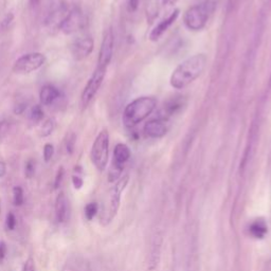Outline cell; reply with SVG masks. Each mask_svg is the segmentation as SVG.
I'll return each instance as SVG.
<instances>
[{
	"mask_svg": "<svg viewBox=\"0 0 271 271\" xmlns=\"http://www.w3.org/2000/svg\"><path fill=\"white\" fill-rule=\"evenodd\" d=\"M207 64L208 58L203 53L194 54L184 59L171 75V86L175 89H183L188 87L202 75Z\"/></svg>",
	"mask_w": 271,
	"mask_h": 271,
	"instance_id": "1",
	"label": "cell"
},
{
	"mask_svg": "<svg viewBox=\"0 0 271 271\" xmlns=\"http://www.w3.org/2000/svg\"><path fill=\"white\" fill-rule=\"evenodd\" d=\"M156 106L157 100L153 97H140L135 98L124 109L122 116L123 123L128 128L137 126L139 123L149 118L156 109Z\"/></svg>",
	"mask_w": 271,
	"mask_h": 271,
	"instance_id": "2",
	"label": "cell"
},
{
	"mask_svg": "<svg viewBox=\"0 0 271 271\" xmlns=\"http://www.w3.org/2000/svg\"><path fill=\"white\" fill-rule=\"evenodd\" d=\"M211 3L203 2L190 7L183 14V23L186 28L193 32H198L207 26L211 14Z\"/></svg>",
	"mask_w": 271,
	"mask_h": 271,
	"instance_id": "3",
	"label": "cell"
},
{
	"mask_svg": "<svg viewBox=\"0 0 271 271\" xmlns=\"http://www.w3.org/2000/svg\"><path fill=\"white\" fill-rule=\"evenodd\" d=\"M90 157L98 171L103 172L106 169L109 159V134L107 129H103L97 136L91 147Z\"/></svg>",
	"mask_w": 271,
	"mask_h": 271,
	"instance_id": "4",
	"label": "cell"
},
{
	"mask_svg": "<svg viewBox=\"0 0 271 271\" xmlns=\"http://www.w3.org/2000/svg\"><path fill=\"white\" fill-rule=\"evenodd\" d=\"M87 24L88 19L84 12L79 8H73L72 10L68 12L64 20L61 21L59 30L67 35L75 34L77 32H79V31L84 30L87 27Z\"/></svg>",
	"mask_w": 271,
	"mask_h": 271,
	"instance_id": "5",
	"label": "cell"
},
{
	"mask_svg": "<svg viewBox=\"0 0 271 271\" xmlns=\"http://www.w3.org/2000/svg\"><path fill=\"white\" fill-rule=\"evenodd\" d=\"M106 76V69L97 67L95 72L92 73L91 77L88 79L85 88L81 96V106L83 108H87L92 100L96 97L97 91L100 90L101 86L103 84L104 78Z\"/></svg>",
	"mask_w": 271,
	"mask_h": 271,
	"instance_id": "6",
	"label": "cell"
},
{
	"mask_svg": "<svg viewBox=\"0 0 271 271\" xmlns=\"http://www.w3.org/2000/svg\"><path fill=\"white\" fill-rule=\"evenodd\" d=\"M46 63L45 54L40 52H33L24 54L18 58L13 65V71L18 75H28L39 70Z\"/></svg>",
	"mask_w": 271,
	"mask_h": 271,
	"instance_id": "7",
	"label": "cell"
},
{
	"mask_svg": "<svg viewBox=\"0 0 271 271\" xmlns=\"http://www.w3.org/2000/svg\"><path fill=\"white\" fill-rule=\"evenodd\" d=\"M132 153L129 147L124 143L116 144L114 150V159H113V166L109 172V180L115 181L120 177L123 169L125 164L131 159Z\"/></svg>",
	"mask_w": 271,
	"mask_h": 271,
	"instance_id": "8",
	"label": "cell"
},
{
	"mask_svg": "<svg viewBox=\"0 0 271 271\" xmlns=\"http://www.w3.org/2000/svg\"><path fill=\"white\" fill-rule=\"evenodd\" d=\"M114 49H115V35H114L113 29L109 28L106 30V32L104 33L103 36L97 67H100L103 68V69L107 70V67L109 66L110 61L113 59Z\"/></svg>",
	"mask_w": 271,
	"mask_h": 271,
	"instance_id": "9",
	"label": "cell"
},
{
	"mask_svg": "<svg viewBox=\"0 0 271 271\" xmlns=\"http://www.w3.org/2000/svg\"><path fill=\"white\" fill-rule=\"evenodd\" d=\"M128 179H129L128 175L121 177L120 179L116 181L112 191H110L109 206H108V211L106 213V220L112 221L116 215V213H118V210L120 208V202H121V195L127 186Z\"/></svg>",
	"mask_w": 271,
	"mask_h": 271,
	"instance_id": "10",
	"label": "cell"
},
{
	"mask_svg": "<svg viewBox=\"0 0 271 271\" xmlns=\"http://www.w3.org/2000/svg\"><path fill=\"white\" fill-rule=\"evenodd\" d=\"M95 41L90 35H84L77 39L71 45V54L77 60H82L88 58L94 51Z\"/></svg>",
	"mask_w": 271,
	"mask_h": 271,
	"instance_id": "11",
	"label": "cell"
},
{
	"mask_svg": "<svg viewBox=\"0 0 271 271\" xmlns=\"http://www.w3.org/2000/svg\"><path fill=\"white\" fill-rule=\"evenodd\" d=\"M170 126L171 124L169 119L158 116L156 119L147 121L144 125L143 131L146 137L152 139H159L164 137L168 134V132L170 131Z\"/></svg>",
	"mask_w": 271,
	"mask_h": 271,
	"instance_id": "12",
	"label": "cell"
},
{
	"mask_svg": "<svg viewBox=\"0 0 271 271\" xmlns=\"http://www.w3.org/2000/svg\"><path fill=\"white\" fill-rule=\"evenodd\" d=\"M163 244V234L160 231L154 233L151 241L149 261H147V270L154 271L157 267L161 257V249Z\"/></svg>",
	"mask_w": 271,
	"mask_h": 271,
	"instance_id": "13",
	"label": "cell"
},
{
	"mask_svg": "<svg viewBox=\"0 0 271 271\" xmlns=\"http://www.w3.org/2000/svg\"><path fill=\"white\" fill-rule=\"evenodd\" d=\"M179 16V10H175L174 12H172V13L160 21L157 26L152 30V32L150 34V39L152 41H157L158 39H160V38L166 32V31L169 30V28L173 24L176 19Z\"/></svg>",
	"mask_w": 271,
	"mask_h": 271,
	"instance_id": "14",
	"label": "cell"
},
{
	"mask_svg": "<svg viewBox=\"0 0 271 271\" xmlns=\"http://www.w3.org/2000/svg\"><path fill=\"white\" fill-rule=\"evenodd\" d=\"M184 105H186V102H184L182 97H177L174 98H171V100H169L164 104V107L159 116L169 119V116H174L179 113Z\"/></svg>",
	"mask_w": 271,
	"mask_h": 271,
	"instance_id": "15",
	"label": "cell"
},
{
	"mask_svg": "<svg viewBox=\"0 0 271 271\" xmlns=\"http://www.w3.org/2000/svg\"><path fill=\"white\" fill-rule=\"evenodd\" d=\"M68 217V200L66 195L61 192L55 200V218L58 223H65Z\"/></svg>",
	"mask_w": 271,
	"mask_h": 271,
	"instance_id": "16",
	"label": "cell"
},
{
	"mask_svg": "<svg viewBox=\"0 0 271 271\" xmlns=\"http://www.w3.org/2000/svg\"><path fill=\"white\" fill-rule=\"evenodd\" d=\"M59 97V91L52 85H46L39 92V100L42 105H51Z\"/></svg>",
	"mask_w": 271,
	"mask_h": 271,
	"instance_id": "17",
	"label": "cell"
},
{
	"mask_svg": "<svg viewBox=\"0 0 271 271\" xmlns=\"http://www.w3.org/2000/svg\"><path fill=\"white\" fill-rule=\"evenodd\" d=\"M249 232L255 238H264L267 233V226L263 219H256L249 227Z\"/></svg>",
	"mask_w": 271,
	"mask_h": 271,
	"instance_id": "18",
	"label": "cell"
},
{
	"mask_svg": "<svg viewBox=\"0 0 271 271\" xmlns=\"http://www.w3.org/2000/svg\"><path fill=\"white\" fill-rule=\"evenodd\" d=\"M55 128V122L53 119L49 118L46 121H44L40 124L39 128V134L40 137L45 138L48 137V136H50Z\"/></svg>",
	"mask_w": 271,
	"mask_h": 271,
	"instance_id": "19",
	"label": "cell"
},
{
	"mask_svg": "<svg viewBox=\"0 0 271 271\" xmlns=\"http://www.w3.org/2000/svg\"><path fill=\"white\" fill-rule=\"evenodd\" d=\"M30 118L33 122H40L42 119H44V112L39 105H35L34 107H32L30 112Z\"/></svg>",
	"mask_w": 271,
	"mask_h": 271,
	"instance_id": "20",
	"label": "cell"
},
{
	"mask_svg": "<svg viewBox=\"0 0 271 271\" xmlns=\"http://www.w3.org/2000/svg\"><path fill=\"white\" fill-rule=\"evenodd\" d=\"M13 200L15 206H22V203L24 202L23 191L20 187H15L13 189Z\"/></svg>",
	"mask_w": 271,
	"mask_h": 271,
	"instance_id": "21",
	"label": "cell"
},
{
	"mask_svg": "<svg viewBox=\"0 0 271 271\" xmlns=\"http://www.w3.org/2000/svg\"><path fill=\"white\" fill-rule=\"evenodd\" d=\"M97 213V205L96 202H91L88 203L87 206L85 208V215H86V218L88 220H91L94 218Z\"/></svg>",
	"mask_w": 271,
	"mask_h": 271,
	"instance_id": "22",
	"label": "cell"
},
{
	"mask_svg": "<svg viewBox=\"0 0 271 271\" xmlns=\"http://www.w3.org/2000/svg\"><path fill=\"white\" fill-rule=\"evenodd\" d=\"M24 174L27 178H32L35 174V161L30 159L27 161L26 166H24Z\"/></svg>",
	"mask_w": 271,
	"mask_h": 271,
	"instance_id": "23",
	"label": "cell"
},
{
	"mask_svg": "<svg viewBox=\"0 0 271 271\" xmlns=\"http://www.w3.org/2000/svg\"><path fill=\"white\" fill-rule=\"evenodd\" d=\"M54 155V146L51 143H46L44 146V159L46 162H49Z\"/></svg>",
	"mask_w": 271,
	"mask_h": 271,
	"instance_id": "24",
	"label": "cell"
},
{
	"mask_svg": "<svg viewBox=\"0 0 271 271\" xmlns=\"http://www.w3.org/2000/svg\"><path fill=\"white\" fill-rule=\"evenodd\" d=\"M5 223H7V228L9 230H14L17 224L15 215L13 213H9L7 215V221H5Z\"/></svg>",
	"mask_w": 271,
	"mask_h": 271,
	"instance_id": "25",
	"label": "cell"
},
{
	"mask_svg": "<svg viewBox=\"0 0 271 271\" xmlns=\"http://www.w3.org/2000/svg\"><path fill=\"white\" fill-rule=\"evenodd\" d=\"M63 177H64V169L63 168H59L57 176H55V181H54V189H58V187L60 186L61 180H63Z\"/></svg>",
	"mask_w": 271,
	"mask_h": 271,
	"instance_id": "26",
	"label": "cell"
},
{
	"mask_svg": "<svg viewBox=\"0 0 271 271\" xmlns=\"http://www.w3.org/2000/svg\"><path fill=\"white\" fill-rule=\"evenodd\" d=\"M140 1L141 0H128V3H127L128 11L131 12V13H134V12L137 11L139 8Z\"/></svg>",
	"mask_w": 271,
	"mask_h": 271,
	"instance_id": "27",
	"label": "cell"
},
{
	"mask_svg": "<svg viewBox=\"0 0 271 271\" xmlns=\"http://www.w3.org/2000/svg\"><path fill=\"white\" fill-rule=\"evenodd\" d=\"M22 271H35V263L33 258H28L23 265Z\"/></svg>",
	"mask_w": 271,
	"mask_h": 271,
	"instance_id": "28",
	"label": "cell"
},
{
	"mask_svg": "<svg viewBox=\"0 0 271 271\" xmlns=\"http://www.w3.org/2000/svg\"><path fill=\"white\" fill-rule=\"evenodd\" d=\"M72 182H73V186H75L76 189H81L83 187V179L81 178V176L73 175Z\"/></svg>",
	"mask_w": 271,
	"mask_h": 271,
	"instance_id": "29",
	"label": "cell"
},
{
	"mask_svg": "<svg viewBox=\"0 0 271 271\" xmlns=\"http://www.w3.org/2000/svg\"><path fill=\"white\" fill-rule=\"evenodd\" d=\"M75 142H76V136L72 134V138L70 139V137L68 138V140H67V151H68V153H72L73 152V147H75Z\"/></svg>",
	"mask_w": 271,
	"mask_h": 271,
	"instance_id": "30",
	"label": "cell"
},
{
	"mask_svg": "<svg viewBox=\"0 0 271 271\" xmlns=\"http://www.w3.org/2000/svg\"><path fill=\"white\" fill-rule=\"evenodd\" d=\"M9 129V123L5 121H1L0 122V138H2L3 136L7 134Z\"/></svg>",
	"mask_w": 271,
	"mask_h": 271,
	"instance_id": "31",
	"label": "cell"
},
{
	"mask_svg": "<svg viewBox=\"0 0 271 271\" xmlns=\"http://www.w3.org/2000/svg\"><path fill=\"white\" fill-rule=\"evenodd\" d=\"M7 251L8 248L7 246H5V244L3 242L0 243V262L3 261V258L5 257V255H7Z\"/></svg>",
	"mask_w": 271,
	"mask_h": 271,
	"instance_id": "32",
	"label": "cell"
},
{
	"mask_svg": "<svg viewBox=\"0 0 271 271\" xmlns=\"http://www.w3.org/2000/svg\"><path fill=\"white\" fill-rule=\"evenodd\" d=\"M26 108H27V104H24V103L18 104V105H16V107L14 109V113L16 115H20L24 112V110H26Z\"/></svg>",
	"mask_w": 271,
	"mask_h": 271,
	"instance_id": "33",
	"label": "cell"
},
{
	"mask_svg": "<svg viewBox=\"0 0 271 271\" xmlns=\"http://www.w3.org/2000/svg\"><path fill=\"white\" fill-rule=\"evenodd\" d=\"M5 172H7V166H5V163L3 161H0V178L5 175Z\"/></svg>",
	"mask_w": 271,
	"mask_h": 271,
	"instance_id": "34",
	"label": "cell"
},
{
	"mask_svg": "<svg viewBox=\"0 0 271 271\" xmlns=\"http://www.w3.org/2000/svg\"><path fill=\"white\" fill-rule=\"evenodd\" d=\"M173 1H174V0H159V2L161 3L162 5H168V4L172 3Z\"/></svg>",
	"mask_w": 271,
	"mask_h": 271,
	"instance_id": "35",
	"label": "cell"
},
{
	"mask_svg": "<svg viewBox=\"0 0 271 271\" xmlns=\"http://www.w3.org/2000/svg\"><path fill=\"white\" fill-rule=\"evenodd\" d=\"M39 1V0H31V3H32V4H36Z\"/></svg>",
	"mask_w": 271,
	"mask_h": 271,
	"instance_id": "36",
	"label": "cell"
}]
</instances>
